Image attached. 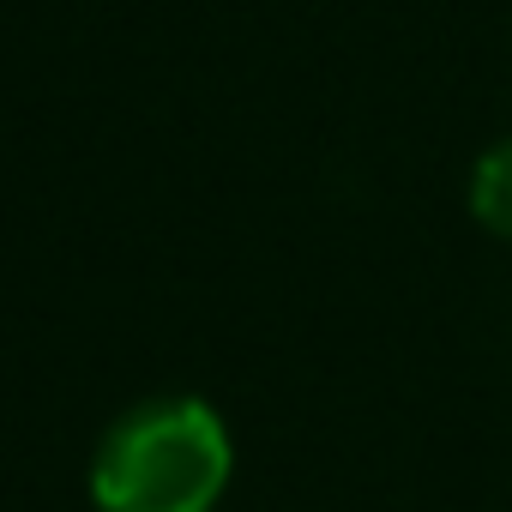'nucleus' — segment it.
Listing matches in <instances>:
<instances>
[{"mask_svg":"<svg viewBox=\"0 0 512 512\" xmlns=\"http://www.w3.org/2000/svg\"><path fill=\"white\" fill-rule=\"evenodd\" d=\"M229 464L235 446L211 404L151 398L103 434L91 458V494L103 512H211Z\"/></svg>","mask_w":512,"mask_h":512,"instance_id":"1","label":"nucleus"},{"mask_svg":"<svg viewBox=\"0 0 512 512\" xmlns=\"http://www.w3.org/2000/svg\"><path fill=\"white\" fill-rule=\"evenodd\" d=\"M470 211H476L482 229H494V235L512 241V139H500L476 163V175H470Z\"/></svg>","mask_w":512,"mask_h":512,"instance_id":"2","label":"nucleus"}]
</instances>
